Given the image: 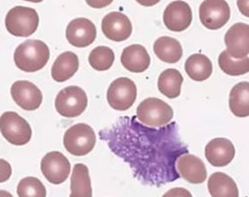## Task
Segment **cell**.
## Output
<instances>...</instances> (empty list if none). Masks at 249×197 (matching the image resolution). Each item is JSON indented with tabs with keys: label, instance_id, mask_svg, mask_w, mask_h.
Returning a JSON list of instances; mask_svg holds the SVG:
<instances>
[{
	"label": "cell",
	"instance_id": "6da1fadb",
	"mask_svg": "<svg viewBox=\"0 0 249 197\" xmlns=\"http://www.w3.org/2000/svg\"><path fill=\"white\" fill-rule=\"evenodd\" d=\"M99 135L142 182L160 186L180 178L176 164L188 154V147L180 139L177 123L154 128L134 116H121Z\"/></svg>",
	"mask_w": 249,
	"mask_h": 197
},
{
	"label": "cell",
	"instance_id": "7a4b0ae2",
	"mask_svg": "<svg viewBox=\"0 0 249 197\" xmlns=\"http://www.w3.org/2000/svg\"><path fill=\"white\" fill-rule=\"evenodd\" d=\"M49 47L38 39H28L17 47L14 53L16 66L25 72L43 69L50 60Z\"/></svg>",
	"mask_w": 249,
	"mask_h": 197
},
{
	"label": "cell",
	"instance_id": "3957f363",
	"mask_svg": "<svg viewBox=\"0 0 249 197\" xmlns=\"http://www.w3.org/2000/svg\"><path fill=\"white\" fill-rule=\"evenodd\" d=\"M174 117L172 107L158 98H147L137 107L136 118L142 125L159 128L169 125Z\"/></svg>",
	"mask_w": 249,
	"mask_h": 197
},
{
	"label": "cell",
	"instance_id": "277c9868",
	"mask_svg": "<svg viewBox=\"0 0 249 197\" xmlns=\"http://www.w3.org/2000/svg\"><path fill=\"white\" fill-rule=\"evenodd\" d=\"M97 142L94 129L86 124L71 126L64 134L63 144L68 153L74 156H85L95 147Z\"/></svg>",
	"mask_w": 249,
	"mask_h": 197
},
{
	"label": "cell",
	"instance_id": "5b68a950",
	"mask_svg": "<svg viewBox=\"0 0 249 197\" xmlns=\"http://www.w3.org/2000/svg\"><path fill=\"white\" fill-rule=\"evenodd\" d=\"M38 15L34 8L16 6L6 15L7 31L16 36H30L38 27Z\"/></svg>",
	"mask_w": 249,
	"mask_h": 197
},
{
	"label": "cell",
	"instance_id": "8992f818",
	"mask_svg": "<svg viewBox=\"0 0 249 197\" xmlns=\"http://www.w3.org/2000/svg\"><path fill=\"white\" fill-rule=\"evenodd\" d=\"M0 131L9 143L17 146L26 145L32 138L30 125L14 111H6L0 116Z\"/></svg>",
	"mask_w": 249,
	"mask_h": 197
},
{
	"label": "cell",
	"instance_id": "52a82bcc",
	"mask_svg": "<svg viewBox=\"0 0 249 197\" xmlns=\"http://www.w3.org/2000/svg\"><path fill=\"white\" fill-rule=\"evenodd\" d=\"M137 98V87L129 78L120 77L109 85L107 99L109 106L119 111L129 109Z\"/></svg>",
	"mask_w": 249,
	"mask_h": 197
},
{
	"label": "cell",
	"instance_id": "ba28073f",
	"mask_svg": "<svg viewBox=\"0 0 249 197\" xmlns=\"http://www.w3.org/2000/svg\"><path fill=\"white\" fill-rule=\"evenodd\" d=\"M88 97L85 91L77 86L62 89L55 99V108L64 117H76L85 111Z\"/></svg>",
	"mask_w": 249,
	"mask_h": 197
},
{
	"label": "cell",
	"instance_id": "9c48e42d",
	"mask_svg": "<svg viewBox=\"0 0 249 197\" xmlns=\"http://www.w3.org/2000/svg\"><path fill=\"white\" fill-rule=\"evenodd\" d=\"M202 25L209 30L223 28L231 18V8L225 0H206L199 8Z\"/></svg>",
	"mask_w": 249,
	"mask_h": 197
},
{
	"label": "cell",
	"instance_id": "30bf717a",
	"mask_svg": "<svg viewBox=\"0 0 249 197\" xmlns=\"http://www.w3.org/2000/svg\"><path fill=\"white\" fill-rule=\"evenodd\" d=\"M40 170L53 184H61L69 177L71 166L67 158L58 151L48 153L41 160Z\"/></svg>",
	"mask_w": 249,
	"mask_h": 197
},
{
	"label": "cell",
	"instance_id": "8fae6325",
	"mask_svg": "<svg viewBox=\"0 0 249 197\" xmlns=\"http://www.w3.org/2000/svg\"><path fill=\"white\" fill-rule=\"evenodd\" d=\"M97 37L95 24L87 18L72 20L66 28V38L75 48H87L92 45Z\"/></svg>",
	"mask_w": 249,
	"mask_h": 197
},
{
	"label": "cell",
	"instance_id": "7c38bea8",
	"mask_svg": "<svg viewBox=\"0 0 249 197\" xmlns=\"http://www.w3.org/2000/svg\"><path fill=\"white\" fill-rule=\"evenodd\" d=\"M227 53L233 59L247 57L249 53V26L244 23L232 25L225 36Z\"/></svg>",
	"mask_w": 249,
	"mask_h": 197
},
{
	"label": "cell",
	"instance_id": "4fadbf2b",
	"mask_svg": "<svg viewBox=\"0 0 249 197\" xmlns=\"http://www.w3.org/2000/svg\"><path fill=\"white\" fill-rule=\"evenodd\" d=\"M102 31L110 41L123 42L131 36L132 24L126 15L114 11L104 17Z\"/></svg>",
	"mask_w": 249,
	"mask_h": 197
},
{
	"label": "cell",
	"instance_id": "5bb4252c",
	"mask_svg": "<svg viewBox=\"0 0 249 197\" xmlns=\"http://www.w3.org/2000/svg\"><path fill=\"white\" fill-rule=\"evenodd\" d=\"M11 96L15 103L25 110L37 109L43 102L41 91L32 82L16 81L11 87Z\"/></svg>",
	"mask_w": 249,
	"mask_h": 197
},
{
	"label": "cell",
	"instance_id": "9a60e30c",
	"mask_svg": "<svg viewBox=\"0 0 249 197\" xmlns=\"http://www.w3.org/2000/svg\"><path fill=\"white\" fill-rule=\"evenodd\" d=\"M192 22V10L184 1L171 2L163 12V23L172 32H182Z\"/></svg>",
	"mask_w": 249,
	"mask_h": 197
},
{
	"label": "cell",
	"instance_id": "2e32d148",
	"mask_svg": "<svg viewBox=\"0 0 249 197\" xmlns=\"http://www.w3.org/2000/svg\"><path fill=\"white\" fill-rule=\"evenodd\" d=\"M235 149L231 141L227 138H215L205 148V156L214 167H226L234 158Z\"/></svg>",
	"mask_w": 249,
	"mask_h": 197
},
{
	"label": "cell",
	"instance_id": "e0dca14e",
	"mask_svg": "<svg viewBox=\"0 0 249 197\" xmlns=\"http://www.w3.org/2000/svg\"><path fill=\"white\" fill-rule=\"evenodd\" d=\"M177 171L180 177L190 183L198 184L206 180L207 169L200 158L192 154L180 156L176 164Z\"/></svg>",
	"mask_w": 249,
	"mask_h": 197
},
{
	"label": "cell",
	"instance_id": "ac0fdd59",
	"mask_svg": "<svg viewBox=\"0 0 249 197\" xmlns=\"http://www.w3.org/2000/svg\"><path fill=\"white\" fill-rule=\"evenodd\" d=\"M120 61L123 67L133 73L146 71L151 64L147 50L141 45H131L123 50Z\"/></svg>",
	"mask_w": 249,
	"mask_h": 197
},
{
	"label": "cell",
	"instance_id": "d6986e66",
	"mask_svg": "<svg viewBox=\"0 0 249 197\" xmlns=\"http://www.w3.org/2000/svg\"><path fill=\"white\" fill-rule=\"evenodd\" d=\"M79 68V59L76 54L65 52L54 61L52 67V77L56 82H65L73 77Z\"/></svg>",
	"mask_w": 249,
	"mask_h": 197
},
{
	"label": "cell",
	"instance_id": "ffe728a7",
	"mask_svg": "<svg viewBox=\"0 0 249 197\" xmlns=\"http://www.w3.org/2000/svg\"><path fill=\"white\" fill-rule=\"evenodd\" d=\"M154 53L163 62L177 63L183 54L182 47L178 39L171 36H160L154 44Z\"/></svg>",
	"mask_w": 249,
	"mask_h": 197
},
{
	"label": "cell",
	"instance_id": "44dd1931",
	"mask_svg": "<svg viewBox=\"0 0 249 197\" xmlns=\"http://www.w3.org/2000/svg\"><path fill=\"white\" fill-rule=\"evenodd\" d=\"M70 197H92L93 190L89 169L84 164H76L73 168Z\"/></svg>",
	"mask_w": 249,
	"mask_h": 197
},
{
	"label": "cell",
	"instance_id": "7402d4cb",
	"mask_svg": "<svg viewBox=\"0 0 249 197\" xmlns=\"http://www.w3.org/2000/svg\"><path fill=\"white\" fill-rule=\"evenodd\" d=\"M182 83L181 73L177 69L170 68L162 71L159 76L158 88L163 96L169 99H176L180 95Z\"/></svg>",
	"mask_w": 249,
	"mask_h": 197
},
{
	"label": "cell",
	"instance_id": "603a6c76",
	"mask_svg": "<svg viewBox=\"0 0 249 197\" xmlns=\"http://www.w3.org/2000/svg\"><path fill=\"white\" fill-rule=\"evenodd\" d=\"M208 189L212 197H238L239 192L235 181L227 174L218 172L208 180Z\"/></svg>",
	"mask_w": 249,
	"mask_h": 197
},
{
	"label": "cell",
	"instance_id": "cb8c5ba5",
	"mask_svg": "<svg viewBox=\"0 0 249 197\" xmlns=\"http://www.w3.org/2000/svg\"><path fill=\"white\" fill-rule=\"evenodd\" d=\"M185 71L192 80L205 81L212 75V61L206 55L200 54H192L185 61Z\"/></svg>",
	"mask_w": 249,
	"mask_h": 197
},
{
	"label": "cell",
	"instance_id": "d4e9b609",
	"mask_svg": "<svg viewBox=\"0 0 249 197\" xmlns=\"http://www.w3.org/2000/svg\"><path fill=\"white\" fill-rule=\"evenodd\" d=\"M230 108L237 117L249 114V83L240 82L232 87L230 94Z\"/></svg>",
	"mask_w": 249,
	"mask_h": 197
},
{
	"label": "cell",
	"instance_id": "484cf974",
	"mask_svg": "<svg viewBox=\"0 0 249 197\" xmlns=\"http://www.w3.org/2000/svg\"><path fill=\"white\" fill-rule=\"evenodd\" d=\"M219 66L226 74L231 76H239L248 73L249 59L248 56L242 59L231 58L227 51H224L219 55Z\"/></svg>",
	"mask_w": 249,
	"mask_h": 197
},
{
	"label": "cell",
	"instance_id": "4316f807",
	"mask_svg": "<svg viewBox=\"0 0 249 197\" xmlns=\"http://www.w3.org/2000/svg\"><path fill=\"white\" fill-rule=\"evenodd\" d=\"M115 59L113 51L107 47H98L94 49L89 55L90 65L97 71L108 70Z\"/></svg>",
	"mask_w": 249,
	"mask_h": 197
},
{
	"label": "cell",
	"instance_id": "83f0119b",
	"mask_svg": "<svg viewBox=\"0 0 249 197\" xmlns=\"http://www.w3.org/2000/svg\"><path fill=\"white\" fill-rule=\"evenodd\" d=\"M17 193L19 197H46L47 189L38 179L27 177L19 182Z\"/></svg>",
	"mask_w": 249,
	"mask_h": 197
},
{
	"label": "cell",
	"instance_id": "f1b7e54d",
	"mask_svg": "<svg viewBox=\"0 0 249 197\" xmlns=\"http://www.w3.org/2000/svg\"><path fill=\"white\" fill-rule=\"evenodd\" d=\"M12 175V168L10 164L3 160L0 159V183L7 181Z\"/></svg>",
	"mask_w": 249,
	"mask_h": 197
},
{
	"label": "cell",
	"instance_id": "f546056e",
	"mask_svg": "<svg viewBox=\"0 0 249 197\" xmlns=\"http://www.w3.org/2000/svg\"><path fill=\"white\" fill-rule=\"evenodd\" d=\"M162 197H192V194L183 187H175L165 192Z\"/></svg>",
	"mask_w": 249,
	"mask_h": 197
},
{
	"label": "cell",
	"instance_id": "4dcf8cb0",
	"mask_svg": "<svg viewBox=\"0 0 249 197\" xmlns=\"http://www.w3.org/2000/svg\"><path fill=\"white\" fill-rule=\"evenodd\" d=\"M0 197H13V195L11 193H9L8 191L0 190Z\"/></svg>",
	"mask_w": 249,
	"mask_h": 197
}]
</instances>
